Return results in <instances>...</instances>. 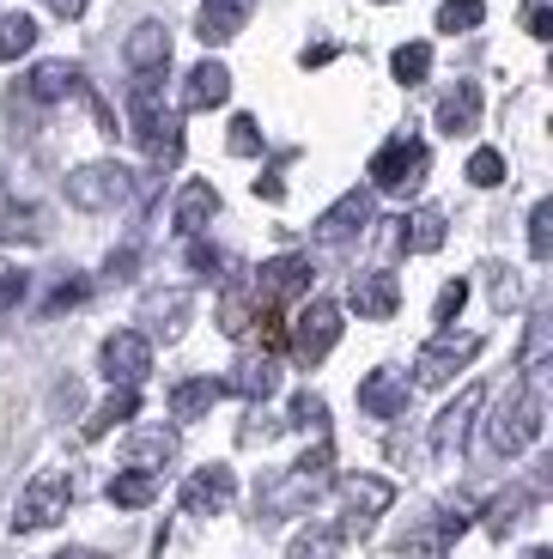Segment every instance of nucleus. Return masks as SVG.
<instances>
[{
  "instance_id": "19",
  "label": "nucleus",
  "mask_w": 553,
  "mask_h": 559,
  "mask_svg": "<svg viewBox=\"0 0 553 559\" xmlns=\"http://www.w3.org/2000/svg\"><path fill=\"white\" fill-rule=\"evenodd\" d=\"M232 98V68H220V61H201V68L183 80V110H220V104Z\"/></svg>"
},
{
  "instance_id": "35",
  "label": "nucleus",
  "mask_w": 553,
  "mask_h": 559,
  "mask_svg": "<svg viewBox=\"0 0 553 559\" xmlns=\"http://www.w3.org/2000/svg\"><path fill=\"white\" fill-rule=\"evenodd\" d=\"M481 19H486L481 0H444L438 7V31H450V37H457V31H474Z\"/></svg>"
},
{
  "instance_id": "15",
  "label": "nucleus",
  "mask_w": 553,
  "mask_h": 559,
  "mask_svg": "<svg viewBox=\"0 0 553 559\" xmlns=\"http://www.w3.org/2000/svg\"><path fill=\"white\" fill-rule=\"evenodd\" d=\"M481 402H486V390L474 383V390H462L457 402L432 419V450H438V456H457V450L469 444V426H474V414H481Z\"/></svg>"
},
{
  "instance_id": "29",
  "label": "nucleus",
  "mask_w": 553,
  "mask_h": 559,
  "mask_svg": "<svg viewBox=\"0 0 553 559\" xmlns=\"http://www.w3.org/2000/svg\"><path fill=\"white\" fill-rule=\"evenodd\" d=\"M529 511H536V492H529V487L498 492V499L486 504V530H493V535H505V530H517V523H523Z\"/></svg>"
},
{
  "instance_id": "23",
  "label": "nucleus",
  "mask_w": 553,
  "mask_h": 559,
  "mask_svg": "<svg viewBox=\"0 0 553 559\" xmlns=\"http://www.w3.org/2000/svg\"><path fill=\"white\" fill-rule=\"evenodd\" d=\"M438 243H444V213L438 207H420V213H401L396 219V250L432 255Z\"/></svg>"
},
{
  "instance_id": "30",
  "label": "nucleus",
  "mask_w": 553,
  "mask_h": 559,
  "mask_svg": "<svg viewBox=\"0 0 553 559\" xmlns=\"http://www.w3.org/2000/svg\"><path fill=\"white\" fill-rule=\"evenodd\" d=\"M341 542H346L341 530H329V523H310V530L292 535L286 559H341Z\"/></svg>"
},
{
  "instance_id": "9",
  "label": "nucleus",
  "mask_w": 553,
  "mask_h": 559,
  "mask_svg": "<svg viewBox=\"0 0 553 559\" xmlns=\"http://www.w3.org/2000/svg\"><path fill=\"white\" fill-rule=\"evenodd\" d=\"M128 189H134V177H128L122 165H85L68 177V201L85 213H104V207H122Z\"/></svg>"
},
{
  "instance_id": "22",
  "label": "nucleus",
  "mask_w": 553,
  "mask_h": 559,
  "mask_svg": "<svg viewBox=\"0 0 553 559\" xmlns=\"http://www.w3.org/2000/svg\"><path fill=\"white\" fill-rule=\"evenodd\" d=\"M68 92H80V68H73V61H37L31 80H25L31 104H61Z\"/></svg>"
},
{
  "instance_id": "25",
  "label": "nucleus",
  "mask_w": 553,
  "mask_h": 559,
  "mask_svg": "<svg viewBox=\"0 0 553 559\" xmlns=\"http://www.w3.org/2000/svg\"><path fill=\"white\" fill-rule=\"evenodd\" d=\"M225 390H237L244 402H268V395L280 390V365L274 359H244L232 378H225Z\"/></svg>"
},
{
  "instance_id": "21",
  "label": "nucleus",
  "mask_w": 553,
  "mask_h": 559,
  "mask_svg": "<svg viewBox=\"0 0 553 559\" xmlns=\"http://www.w3.org/2000/svg\"><path fill=\"white\" fill-rule=\"evenodd\" d=\"M474 122H481V85L457 80L438 98V128H444V134H474Z\"/></svg>"
},
{
  "instance_id": "48",
  "label": "nucleus",
  "mask_w": 553,
  "mask_h": 559,
  "mask_svg": "<svg viewBox=\"0 0 553 559\" xmlns=\"http://www.w3.org/2000/svg\"><path fill=\"white\" fill-rule=\"evenodd\" d=\"M56 559H92V554H80V547H68V554H56Z\"/></svg>"
},
{
  "instance_id": "37",
  "label": "nucleus",
  "mask_w": 553,
  "mask_h": 559,
  "mask_svg": "<svg viewBox=\"0 0 553 559\" xmlns=\"http://www.w3.org/2000/svg\"><path fill=\"white\" fill-rule=\"evenodd\" d=\"M529 255L536 262L553 255V201H536V213H529Z\"/></svg>"
},
{
  "instance_id": "46",
  "label": "nucleus",
  "mask_w": 553,
  "mask_h": 559,
  "mask_svg": "<svg viewBox=\"0 0 553 559\" xmlns=\"http://www.w3.org/2000/svg\"><path fill=\"white\" fill-rule=\"evenodd\" d=\"M110 280H134V250H116L110 255Z\"/></svg>"
},
{
  "instance_id": "18",
  "label": "nucleus",
  "mask_w": 553,
  "mask_h": 559,
  "mask_svg": "<svg viewBox=\"0 0 553 559\" xmlns=\"http://www.w3.org/2000/svg\"><path fill=\"white\" fill-rule=\"evenodd\" d=\"M122 56H128V68H134V73H165V61H170V31L158 25V19H140V25L128 31Z\"/></svg>"
},
{
  "instance_id": "5",
  "label": "nucleus",
  "mask_w": 553,
  "mask_h": 559,
  "mask_svg": "<svg viewBox=\"0 0 553 559\" xmlns=\"http://www.w3.org/2000/svg\"><path fill=\"white\" fill-rule=\"evenodd\" d=\"M329 468H334V450H329V438H322V444L305 450V456L292 462V475L280 480L274 492H268V511L280 518V511H298L305 499H317V492L329 487Z\"/></svg>"
},
{
  "instance_id": "4",
  "label": "nucleus",
  "mask_w": 553,
  "mask_h": 559,
  "mask_svg": "<svg viewBox=\"0 0 553 559\" xmlns=\"http://www.w3.org/2000/svg\"><path fill=\"white\" fill-rule=\"evenodd\" d=\"M68 499H73V480L61 475V468H43L13 504V535H37V530H49V523H61L68 518Z\"/></svg>"
},
{
  "instance_id": "47",
  "label": "nucleus",
  "mask_w": 553,
  "mask_h": 559,
  "mask_svg": "<svg viewBox=\"0 0 553 559\" xmlns=\"http://www.w3.org/2000/svg\"><path fill=\"white\" fill-rule=\"evenodd\" d=\"M49 7H56V13H61V19H80V13H85V7H92V0H49Z\"/></svg>"
},
{
  "instance_id": "10",
  "label": "nucleus",
  "mask_w": 553,
  "mask_h": 559,
  "mask_svg": "<svg viewBox=\"0 0 553 559\" xmlns=\"http://www.w3.org/2000/svg\"><path fill=\"white\" fill-rule=\"evenodd\" d=\"M341 499H346V530L341 535H365L389 504H396V487L384 475H346L341 480Z\"/></svg>"
},
{
  "instance_id": "17",
  "label": "nucleus",
  "mask_w": 553,
  "mask_h": 559,
  "mask_svg": "<svg viewBox=\"0 0 553 559\" xmlns=\"http://www.w3.org/2000/svg\"><path fill=\"white\" fill-rule=\"evenodd\" d=\"M256 13V0H201V13H195V37L201 43H232L237 31L249 25Z\"/></svg>"
},
{
  "instance_id": "13",
  "label": "nucleus",
  "mask_w": 553,
  "mask_h": 559,
  "mask_svg": "<svg viewBox=\"0 0 553 559\" xmlns=\"http://www.w3.org/2000/svg\"><path fill=\"white\" fill-rule=\"evenodd\" d=\"M346 305L360 310L365 322H389L401 305V280L389 274V267H365V274H353V286H346Z\"/></svg>"
},
{
  "instance_id": "24",
  "label": "nucleus",
  "mask_w": 553,
  "mask_h": 559,
  "mask_svg": "<svg viewBox=\"0 0 553 559\" xmlns=\"http://www.w3.org/2000/svg\"><path fill=\"white\" fill-rule=\"evenodd\" d=\"M183 317H189V293H153L146 305H140V322H146L153 335H165V341L183 335Z\"/></svg>"
},
{
  "instance_id": "41",
  "label": "nucleus",
  "mask_w": 553,
  "mask_h": 559,
  "mask_svg": "<svg viewBox=\"0 0 553 559\" xmlns=\"http://www.w3.org/2000/svg\"><path fill=\"white\" fill-rule=\"evenodd\" d=\"M19 298H25V267L0 262V310H13Z\"/></svg>"
},
{
  "instance_id": "34",
  "label": "nucleus",
  "mask_w": 553,
  "mask_h": 559,
  "mask_svg": "<svg viewBox=\"0 0 553 559\" xmlns=\"http://www.w3.org/2000/svg\"><path fill=\"white\" fill-rule=\"evenodd\" d=\"M286 426H298V432H322V426H329V402L310 395V390H298V395H292V419H286Z\"/></svg>"
},
{
  "instance_id": "36",
  "label": "nucleus",
  "mask_w": 553,
  "mask_h": 559,
  "mask_svg": "<svg viewBox=\"0 0 553 559\" xmlns=\"http://www.w3.org/2000/svg\"><path fill=\"white\" fill-rule=\"evenodd\" d=\"M505 177H511V170H505V153H493V146H481V153L469 158V182H474V189H498Z\"/></svg>"
},
{
  "instance_id": "45",
  "label": "nucleus",
  "mask_w": 553,
  "mask_h": 559,
  "mask_svg": "<svg viewBox=\"0 0 553 559\" xmlns=\"http://www.w3.org/2000/svg\"><path fill=\"white\" fill-rule=\"evenodd\" d=\"M334 61V43H305L298 49V68H329Z\"/></svg>"
},
{
  "instance_id": "7",
  "label": "nucleus",
  "mask_w": 553,
  "mask_h": 559,
  "mask_svg": "<svg viewBox=\"0 0 553 559\" xmlns=\"http://www.w3.org/2000/svg\"><path fill=\"white\" fill-rule=\"evenodd\" d=\"M97 371H104L116 390H134V383L153 371V341L140 335V329H116V335L97 347Z\"/></svg>"
},
{
  "instance_id": "44",
  "label": "nucleus",
  "mask_w": 553,
  "mask_h": 559,
  "mask_svg": "<svg viewBox=\"0 0 553 559\" xmlns=\"http://www.w3.org/2000/svg\"><path fill=\"white\" fill-rule=\"evenodd\" d=\"M529 37H536V43H548V37H553V13L541 7V0H529Z\"/></svg>"
},
{
  "instance_id": "20",
  "label": "nucleus",
  "mask_w": 553,
  "mask_h": 559,
  "mask_svg": "<svg viewBox=\"0 0 553 559\" xmlns=\"http://www.w3.org/2000/svg\"><path fill=\"white\" fill-rule=\"evenodd\" d=\"M213 213H220V189H213V182H183V195H177V231L183 238H201V231H208L213 225Z\"/></svg>"
},
{
  "instance_id": "31",
  "label": "nucleus",
  "mask_w": 553,
  "mask_h": 559,
  "mask_svg": "<svg viewBox=\"0 0 553 559\" xmlns=\"http://www.w3.org/2000/svg\"><path fill=\"white\" fill-rule=\"evenodd\" d=\"M134 414H140V395H134V390H116L110 402H104L92 419H85V438H104V432H116V426H128Z\"/></svg>"
},
{
  "instance_id": "38",
  "label": "nucleus",
  "mask_w": 553,
  "mask_h": 559,
  "mask_svg": "<svg viewBox=\"0 0 553 559\" xmlns=\"http://www.w3.org/2000/svg\"><path fill=\"white\" fill-rule=\"evenodd\" d=\"M225 146H232L237 158H256L262 153V122H256V116H237L232 134H225Z\"/></svg>"
},
{
  "instance_id": "26",
  "label": "nucleus",
  "mask_w": 553,
  "mask_h": 559,
  "mask_svg": "<svg viewBox=\"0 0 553 559\" xmlns=\"http://www.w3.org/2000/svg\"><path fill=\"white\" fill-rule=\"evenodd\" d=\"M104 499H110L116 511H140V504L158 499V475H146V468H122V475L104 487Z\"/></svg>"
},
{
  "instance_id": "28",
  "label": "nucleus",
  "mask_w": 553,
  "mask_h": 559,
  "mask_svg": "<svg viewBox=\"0 0 553 559\" xmlns=\"http://www.w3.org/2000/svg\"><path fill=\"white\" fill-rule=\"evenodd\" d=\"M128 450H134V462L146 468V475H153L158 462L177 456V432H170V426H140V432L128 438Z\"/></svg>"
},
{
  "instance_id": "49",
  "label": "nucleus",
  "mask_w": 553,
  "mask_h": 559,
  "mask_svg": "<svg viewBox=\"0 0 553 559\" xmlns=\"http://www.w3.org/2000/svg\"><path fill=\"white\" fill-rule=\"evenodd\" d=\"M529 559H553V554H548V547H529Z\"/></svg>"
},
{
  "instance_id": "6",
  "label": "nucleus",
  "mask_w": 553,
  "mask_h": 559,
  "mask_svg": "<svg viewBox=\"0 0 553 559\" xmlns=\"http://www.w3.org/2000/svg\"><path fill=\"white\" fill-rule=\"evenodd\" d=\"M334 341H341V305L317 298V305L298 310V322H292V359H298V365H322L334 353Z\"/></svg>"
},
{
  "instance_id": "14",
  "label": "nucleus",
  "mask_w": 553,
  "mask_h": 559,
  "mask_svg": "<svg viewBox=\"0 0 553 559\" xmlns=\"http://www.w3.org/2000/svg\"><path fill=\"white\" fill-rule=\"evenodd\" d=\"M365 225H372V195H365V189H346V195L334 201V207L322 213L317 225H310V238H317V243H329V250H334V243L360 238Z\"/></svg>"
},
{
  "instance_id": "39",
  "label": "nucleus",
  "mask_w": 553,
  "mask_h": 559,
  "mask_svg": "<svg viewBox=\"0 0 553 559\" xmlns=\"http://www.w3.org/2000/svg\"><path fill=\"white\" fill-rule=\"evenodd\" d=\"M462 305H469V280L457 274V280H450V286H444V293H438V305H432V322H444V329H450Z\"/></svg>"
},
{
  "instance_id": "40",
  "label": "nucleus",
  "mask_w": 553,
  "mask_h": 559,
  "mask_svg": "<svg viewBox=\"0 0 553 559\" xmlns=\"http://www.w3.org/2000/svg\"><path fill=\"white\" fill-rule=\"evenodd\" d=\"M85 293H92L85 280H68V286H56V293H49V305H43V317H61V310H73Z\"/></svg>"
},
{
  "instance_id": "43",
  "label": "nucleus",
  "mask_w": 553,
  "mask_h": 559,
  "mask_svg": "<svg viewBox=\"0 0 553 559\" xmlns=\"http://www.w3.org/2000/svg\"><path fill=\"white\" fill-rule=\"evenodd\" d=\"M189 267H195V274H220V267H225V255L220 250H208V243H189Z\"/></svg>"
},
{
  "instance_id": "33",
  "label": "nucleus",
  "mask_w": 553,
  "mask_h": 559,
  "mask_svg": "<svg viewBox=\"0 0 553 559\" xmlns=\"http://www.w3.org/2000/svg\"><path fill=\"white\" fill-rule=\"evenodd\" d=\"M389 68H396L401 85H420L432 73V43H401L396 56H389Z\"/></svg>"
},
{
  "instance_id": "1",
  "label": "nucleus",
  "mask_w": 553,
  "mask_h": 559,
  "mask_svg": "<svg viewBox=\"0 0 553 559\" xmlns=\"http://www.w3.org/2000/svg\"><path fill=\"white\" fill-rule=\"evenodd\" d=\"M128 122H134V140L146 146V158H153L158 170H177L183 128H177V116L158 104V73H134V85H128Z\"/></svg>"
},
{
  "instance_id": "12",
  "label": "nucleus",
  "mask_w": 553,
  "mask_h": 559,
  "mask_svg": "<svg viewBox=\"0 0 553 559\" xmlns=\"http://www.w3.org/2000/svg\"><path fill=\"white\" fill-rule=\"evenodd\" d=\"M232 492H237V475L225 462H208V468H195V475L183 480V511H189V518H220L225 504H232Z\"/></svg>"
},
{
  "instance_id": "32",
  "label": "nucleus",
  "mask_w": 553,
  "mask_h": 559,
  "mask_svg": "<svg viewBox=\"0 0 553 559\" xmlns=\"http://www.w3.org/2000/svg\"><path fill=\"white\" fill-rule=\"evenodd\" d=\"M37 43V19L31 13H0V61H19Z\"/></svg>"
},
{
  "instance_id": "42",
  "label": "nucleus",
  "mask_w": 553,
  "mask_h": 559,
  "mask_svg": "<svg viewBox=\"0 0 553 559\" xmlns=\"http://www.w3.org/2000/svg\"><path fill=\"white\" fill-rule=\"evenodd\" d=\"M0 238H37V207H13L0 219Z\"/></svg>"
},
{
  "instance_id": "16",
  "label": "nucleus",
  "mask_w": 553,
  "mask_h": 559,
  "mask_svg": "<svg viewBox=\"0 0 553 559\" xmlns=\"http://www.w3.org/2000/svg\"><path fill=\"white\" fill-rule=\"evenodd\" d=\"M360 407L372 419H396L401 407H408V371H396V365H377L372 378L360 383Z\"/></svg>"
},
{
  "instance_id": "8",
  "label": "nucleus",
  "mask_w": 553,
  "mask_h": 559,
  "mask_svg": "<svg viewBox=\"0 0 553 559\" xmlns=\"http://www.w3.org/2000/svg\"><path fill=\"white\" fill-rule=\"evenodd\" d=\"M474 353H481V335H450V329H444L438 341H426V347H420L414 383H426V390H444V383L457 378V371L474 359Z\"/></svg>"
},
{
  "instance_id": "2",
  "label": "nucleus",
  "mask_w": 553,
  "mask_h": 559,
  "mask_svg": "<svg viewBox=\"0 0 553 559\" xmlns=\"http://www.w3.org/2000/svg\"><path fill=\"white\" fill-rule=\"evenodd\" d=\"M541 419H548V402H541V383L529 378L498 402L493 426H486V444H493L498 456H523V450L541 438Z\"/></svg>"
},
{
  "instance_id": "27",
  "label": "nucleus",
  "mask_w": 553,
  "mask_h": 559,
  "mask_svg": "<svg viewBox=\"0 0 553 559\" xmlns=\"http://www.w3.org/2000/svg\"><path fill=\"white\" fill-rule=\"evenodd\" d=\"M225 395V383L220 378H189V383H177L170 390V419H201L213 402Z\"/></svg>"
},
{
  "instance_id": "11",
  "label": "nucleus",
  "mask_w": 553,
  "mask_h": 559,
  "mask_svg": "<svg viewBox=\"0 0 553 559\" xmlns=\"http://www.w3.org/2000/svg\"><path fill=\"white\" fill-rule=\"evenodd\" d=\"M310 293V255H274V262H262V274H256V298H262L268 310L292 305V298Z\"/></svg>"
},
{
  "instance_id": "3",
  "label": "nucleus",
  "mask_w": 553,
  "mask_h": 559,
  "mask_svg": "<svg viewBox=\"0 0 553 559\" xmlns=\"http://www.w3.org/2000/svg\"><path fill=\"white\" fill-rule=\"evenodd\" d=\"M426 170H432V146L414 134H396L372 153V182L384 195H414L420 182H426Z\"/></svg>"
}]
</instances>
